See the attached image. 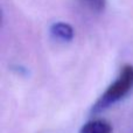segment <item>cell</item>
<instances>
[{"mask_svg":"<svg viewBox=\"0 0 133 133\" xmlns=\"http://www.w3.org/2000/svg\"><path fill=\"white\" fill-rule=\"evenodd\" d=\"M133 90V65L123 66L118 77L108 87L104 94L97 99L92 106V113H98L123 101Z\"/></svg>","mask_w":133,"mask_h":133,"instance_id":"cell-1","label":"cell"},{"mask_svg":"<svg viewBox=\"0 0 133 133\" xmlns=\"http://www.w3.org/2000/svg\"><path fill=\"white\" fill-rule=\"evenodd\" d=\"M50 34L54 39L61 42H70L75 36V32L71 25L66 22H55L50 26Z\"/></svg>","mask_w":133,"mask_h":133,"instance_id":"cell-2","label":"cell"},{"mask_svg":"<svg viewBox=\"0 0 133 133\" xmlns=\"http://www.w3.org/2000/svg\"><path fill=\"white\" fill-rule=\"evenodd\" d=\"M79 133H112V126L104 119H94L83 125Z\"/></svg>","mask_w":133,"mask_h":133,"instance_id":"cell-3","label":"cell"},{"mask_svg":"<svg viewBox=\"0 0 133 133\" xmlns=\"http://www.w3.org/2000/svg\"><path fill=\"white\" fill-rule=\"evenodd\" d=\"M87 1L96 11H103L106 6V0H87Z\"/></svg>","mask_w":133,"mask_h":133,"instance_id":"cell-4","label":"cell"}]
</instances>
